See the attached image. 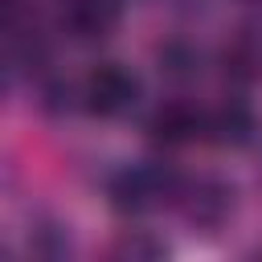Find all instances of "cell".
<instances>
[{
    "mask_svg": "<svg viewBox=\"0 0 262 262\" xmlns=\"http://www.w3.org/2000/svg\"><path fill=\"white\" fill-rule=\"evenodd\" d=\"M180 176L164 164H131L111 180V205L119 213H151L160 205H172Z\"/></svg>",
    "mask_w": 262,
    "mask_h": 262,
    "instance_id": "cell-1",
    "label": "cell"
},
{
    "mask_svg": "<svg viewBox=\"0 0 262 262\" xmlns=\"http://www.w3.org/2000/svg\"><path fill=\"white\" fill-rule=\"evenodd\" d=\"M172 209L192 229H217L233 213V184H225L221 176H180Z\"/></svg>",
    "mask_w": 262,
    "mask_h": 262,
    "instance_id": "cell-2",
    "label": "cell"
},
{
    "mask_svg": "<svg viewBox=\"0 0 262 262\" xmlns=\"http://www.w3.org/2000/svg\"><path fill=\"white\" fill-rule=\"evenodd\" d=\"M139 102V78L123 61H102L82 78V106L94 119H123Z\"/></svg>",
    "mask_w": 262,
    "mask_h": 262,
    "instance_id": "cell-3",
    "label": "cell"
},
{
    "mask_svg": "<svg viewBox=\"0 0 262 262\" xmlns=\"http://www.w3.org/2000/svg\"><path fill=\"white\" fill-rule=\"evenodd\" d=\"M205 127H209V111H201L192 102H164L147 119V135L164 147H188V143L205 139Z\"/></svg>",
    "mask_w": 262,
    "mask_h": 262,
    "instance_id": "cell-4",
    "label": "cell"
},
{
    "mask_svg": "<svg viewBox=\"0 0 262 262\" xmlns=\"http://www.w3.org/2000/svg\"><path fill=\"white\" fill-rule=\"evenodd\" d=\"M123 16L119 0H66L61 4V29L74 41H102L115 33Z\"/></svg>",
    "mask_w": 262,
    "mask_h": 262,
    "instance_id": "cell-5",
    "label": "cell"
},
{
    "mask_svg": "<svg viewBox=\"0 0 262 262\" xmlns=\"http://www.w3.org/2000/svg\"><path fill=\"white\" fill-rule=\"evenodd\" d=\"M258 131V119L246 102H225L217 111H209V127H205V139L213 143H229V147H242L250 143Z\"/></svg>",
    "mask_w": 262,
    "mask_h": 262,
    "instance_id": "cell-6",
    "label": "cell"
},
{
    "mask_svg": "<svg viewBox=\"0 0 262 262\" xmlns=\"http://www.w3.org/2000/svg\"><path fill=\"white\" fill-rule=\"evenodd\" d=\"M160 254H168L160 242H151L147 233H131V237H123L119 246H115V258H160Z\"/></svg>",
    "mask_w": 262,
    "mask_h": 262,
    "instance_id": "cell-7",
    "label": "cell"
}]
</instances>
